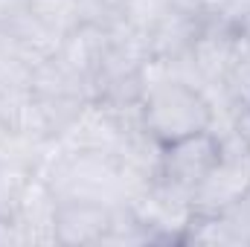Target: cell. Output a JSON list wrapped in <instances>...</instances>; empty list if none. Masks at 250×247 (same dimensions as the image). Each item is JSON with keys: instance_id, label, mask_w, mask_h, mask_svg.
Returning a JSON list of instances; mask_svg holds the SVG:
<instances>
[{"instance_id": "1", "label": "cell", "mask_w": 250, "mask_h": 247, "mask_svg": "<svg viewBox=\"0 0 250 247\" xmlns=\"http://www.w3.org/2000/svg\"><path fill=\"white\" fill-rule=\"evenodd\" d=\"M143 125L157 143H172L215 128V105L207 90L181 76L151 79L143 90Z\"/></svg>"}, {"instance_id": "14", "label": "cell", "mask_w": 250, "mask_h": 247, "mask_svg": "<svg viewBox=\"0 0 250 247\" xmlns=\"http://www.w3.org/2000/svg\"><path fill=\"white\" fill-rule=\"evenodd\" d=\"M169 12H184V15H207L201 0H157Z\"/></svg>"}, {"instance_id": "10", "label": "cell", "mask_w": 250, "mask_h": 247, "mask_svg": "<svg viewBox=\"0 0 250 247\" xmlns=\"http://www.w3.org/2000/svg\"><path fill=\"white\" fill-rule=\"evenodd\" d=\"M29 15L62 38L76 26H82L79 0H29Z\"/></svg>"}, {"instance_id": "9", "label": "cell", "mask_w": 250, "mask_h": 247, "mask_svg": "<svg viewBox=\"0 0 250 247\" xmlns=\"http://www.w3.org/2000/svg\"><path fill=\"white\" fill-rule=\"evenodd\" d=\"M221 96L230 105V114L250 108V35H245L242 29L221 76Z\"/></svg>"}, {"instance_id": "2", "label": "cell", "mask_w": 250, "mask_h": 247, "mask_svg": "<svg viewBox=\"0 0 250 247\" xmlns=\"http://www.w3.org/2000/svg\"><path fill=\"white\" fill-rule=\"evenodd\" d=\"M41 178H47L59 201H90L105 206L128 204V189L111 154L67 151L59 143V151L41 172Z\"/></svg>"}, {"instance_id": "12", "label": "cell", "mask_w": 250, "mask_h": 247, "mask_svg": "<svg viewBox=\"0 0 250 247\" xmlns=\"http://www.w3.org/2000/svg\"><path fill=\"white\" fill-rule=\"evenodd\" d=\"M15 245H26V236H23L21 224L15 221V215L0 212V247H15Z\"/></svg>"}, {"instance_id": "5", "label": "cell", "mask_w": 250, "mask_h": 247, "mask_svg": "<svg viewBox=\"0 0 250 247\" xmlns=\"http://www.w3.org/2000/svg\"><path fill=\"white\" fill-rule=\"evenodd\" d=\"M137 221L157 239V242H184L189 221H192V201L189 195L154 181L128 201Z\"/></svg>"}, {"instance_id": "6", "label": "cell", "mask_w": 250, "mask_h": 247, "mask_svg": "<svg viewBox=\"0 0 250 247\" xmlns=\"http://www.w3.org/2000/svg\"><path fill=\"white\" fill-rule=\"evenodd\" d=\"M56 212H59V198L47 178L32 175L29 184L23 186L12 215L21 224L26 245H59L56 239Z\"/></svg>"}, {"instance_id": "7", "label": "cell", "mask_w": 250, "mask_h": 247, "mask_svg": "<svg viewBox=\"0 0 250 247\" xmlns=\"http://www.w3.org/2000/svg\"><path fill=\"white\" fill-rule=\"evenodd\" d=\"M117 206L90 204V201H59L56 212V239L59 245H102Z\"/></svg>"}, {"instance_id": "16", "label": "cell", "mask_w": 250, "mask_h": 247, "mask_svg": "<svg viewBox=\"0 0 250 247\" xmlns=\"http://www.w3.org/2000/svg\"><path fill=\"white\" fill-rule=\"evenodd\" d=\"M239 29H242L245 35H250V15L245 18V21H242V23H239Z\"/></svg>"}, {"instance_id": "3", "label": "cell", "mask_w": 250, "mask_h": 247, "mask_svg": "<svg viewBox=\"0 0 250 247\" xmlns=\"http://www.w3.org/2000/svg\"><path fill=\"white\" fill-rule=\"evenodd\" d=\"M221 137V157L204 184L192 192V212H224L250 189V145L233 125L215 128Z\"/></svg>"}, {"instance_id": "15", "label": "cell", "mask_w": 250, "mask_h": 247, "mask_svg": "<svg viewBox=\"0 0 250 247\" xmlns=\"http://www.w3.org/2000/svg\"><path fill=\"white\" fill-rule=\"evenodd\" d=\"M201 3H204V12H207V15H218V12L227 6V0H201Z\"/></svg>"}, {"instance_id": "4", "label": "cell", "mask_w": 250, "mask_h": 247, "mask_svg": "<svg viewBox=\"0 0 250 247\" xmlns=\"http://www.w3.org/2000/svg\"><path fill=\"white\" fill-rule=\"evenodd\" d=\"M218 157H221V137L215 128L172 140L163 145L160 181L189 195V201H192V192L204 184V178L212 172Z\"/></svg>"}, {"instance_id": "11", "label": "cell", "mask_w": 250, "mask_h": 247, "mask_svg": "<svg viewBox=\"0 0 250 247\" xmlns=\"http://www.w3.org/2000/svg\"><path fill=\"white\" fill-rule=\"evenodd\" d=\"M82 23H93L102 29H114L125 23V0H79Z\"/></svg>"}, {"instance_id": "8", "label": "cell", "mask_w": 250, "mask_h": 247, "mask_svg": "<svg viewBox=\"0 0 250 247\" xmlns=\"http://www.w3.org/2000/svg\"><path fill=\"white\" fill-rule=\"evenodd\" d=\"M108 44H111V29H102V26H93V23H82V26H76L73 32H67L62 38L59 56L73 70H79L82 76H87L93 82L102 62H105Z\"/></svg>"}, {"instance_id": "13", "label": "cell", "mask_w": 250, "mask_h": 247, "mask_svg": "<svg viewBox=\"0 0 250 247\" xmlns=\"http://www.w3.org/2000/svg\"><path fill=\"white\" fill-rule=\"evenodd\" d=\"M29 12V0H0V29Z\"/></svg>"}]
</instances>
